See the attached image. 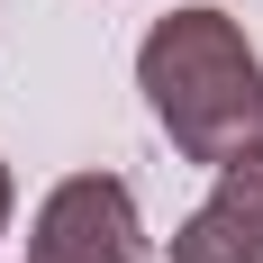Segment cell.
<instances>
[{
	"mask_svg": "<svg viewBox=\"0 0 263 263\" xmlns=\"http://www.w3.org/2000/svg\"><path fill=\"white\" fill-rule=\"evenodd\" d=\"M9 218H18V173L0 163V236H9Z\"/></svg>",
	"mask_w": 263,
	"mask_h": 263,
	"instance_id": "obj_4",
	"label": "cell"
},
{
	"mask_svg": "<svg viewBox=\"0 0 263 263\" xmlns=\"http://www.w3.org/2000/svg\"><path fill=\"white\" fill-rule=\"evenodd\" d=\"M136 91L182 163L227 173V163L263 155V54L236 9L191 0V9L155 18L136 46Z\"/></svg>",
	"mask_w": 263,
	"mask_h": 263,
	"instance_id": "obj_1",
	"label": "cell"
},
{
	"mask_svg": "<svg viewBox=\"0 0 263 263\" xmlns=\"http://www.w3.org/2000/svg\"><path fill=\"white\" fill-rule=\"evenodd\" d=\"M27 263H145V218L118 173H64L27 218Z\"/></svg>",
	"mask_w": 263,
	"mask_h": 263,
	"instance_id": "obj_2",
	"label": "cell"
},
{
	"mask_svg": "<svg viewBox=\"0 0 263 263\" xmlns=\"http://www.w3.org/2000/svg\"><path fill=\"white\" fill-rule=\"evenodd\" d=\"M173 263H263V155L209 182V200L173 227Z\"/></svg>",
	"mask_w": 263,
	"mask_h": 263,
	"instance_id": "obj_3",
	"label": "cell"
}]
</instances>
